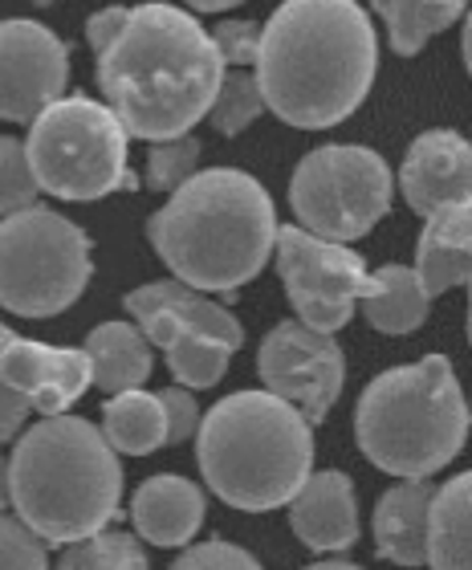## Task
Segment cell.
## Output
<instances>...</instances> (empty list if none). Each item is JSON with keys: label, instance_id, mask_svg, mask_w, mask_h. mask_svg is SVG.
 <instances>
[{"label": "cell", "instance_id": "obj_1", "mask_svg": "<svg viewBox=\"0 0 472 570\" xmlns=\"http://www.w3.org/2000/svg\"><path fill=\"white\" fill-rule=\"evenodd\" d=\"M375 73V24L354 0H285L260 24L253 78L265 110L297 131H326L351 119Z\"/></svg>", "mask_w": 472, "mask_h": 570}, {"label": "cell", "instance_id": "obj_2", "mask_svg": "<svg viewBox=\"0 0 472 570\" xmlns=\"http://www.w3.org/2000/svg\"><path fill=\"white\" fill-rule=\"evenodd\" d=\"M225 78L213 33L176 4H135L98 53V86L130 139H179L204 122Z\"/></svg>", "mask_w": 472, "mask_h": 570}, {"label": "cell", "instance_id": "obj_3", "mask_svg": "<svg viewBox=\"0 0 472 570\" xmlns=\"http://www.w3.org/2000/svg\"><path fill=\"white\" fill-rule=\"evenodd\" d=\"M269 191L236 167L196 171L147 220V237L176 282L200 294H233L273 257Z\"/></svg>", "mask_w": 472, "mask_h": 570}, {"label": "cell", "instance_id": "obj_4", "mask_svg": "<svg viewBox=\"0 0 472 570\" xmlns=\"http://www.w3.org/2000/svg\"><path fill=\"white\" fill-rule=\"evenodd\" d=\"M122 501V464L102 428L46 416L9 456V505L41 542L70 547L107 530Z\"/></svg>", "mask_w": 472, "mask_h": 570}, {"label": "cell", "instance_id": "obj_5", "mask_svg": "<svg viewBox=\"0 0 472 570\" xmlns=\"http://www.w3.org/2000/svg\"><path fill=\"white\" fill-rule=\"evenodd\" d=\"M196 461L216 498L245 513L289 505L314 473V432L269 392H236L200 416Z\"/></svg>", "mask_w": 472, "mask_h": 570}, {"label": "cell", "instance_id": "obj_6", "mask_svg": "<svg viewBox=\"0 0 472 570\" xmlns=\"http://www.w3.org/2000/svg\"><path fill=\"white\" fill-rule=\"evenodd\" d=\"M354 436L366 461L400 481H424L456 461L469 407L449 358L427 355L375 375L354 412Z\"/></svg>", "mask_w": 472, "mask_h": 570}, {"label": "cell", "instance_id": "obj_7", "mask_svg": "<svg viewBox=\"0 0 472 570\" xmlns=\"http://www.w3.org/2000/svg\"><path fill=\"white\" fill-rule=\"evenodd\" d=\"M130 135L115 110L86 95H61L29 122V167L37 188L58 200H102L110 191L139 188L127 167Z\"/></svg>", "mask_w": 472, "mask_h": 570}, {"label": "cell", "instance_id": "obj_8", "mask_svg": "<svg viewBox=\"0 0 472 570\" xmlns=\"http://www.w3.org/2000/svg\"><path fill=\"white\" fill-rule=\"evenodd\" d=\"M95 277L90 237L70 216L29 204L0 220V306L17 318H53Z\"/></svg>", "mask_w": 472, "mask_h": 570}, {"label": "cell", "instance_id": "obj_9", "mask_svg": "<svg viewBox=\"0 0 472 570\" xmlns=\"http://www.w3.org/2000/svg\"><path fill=\"white\" fill-rule=\"evenodd\" d=\"M391 167L358 142H331L309 151L289 179V204L314 237L351 245L391 213Z\"/></svg>", "mask_w": 472, "mask_h": 570}, {"label": "cell", "instance_id": "obj_10", "mask_svg": "<svg viewBox=\"0 0 472 570\" xmlns=\"http://www.w3.org/2000/svg\"><path fill=\"white\" fill-rule=\"evenodd\" d=\"M273 249H277V274L297 309V322L322 334L343 331L371 282L363 253L322 240L297 225L277 228Z\"/></svg>", "mask_w": 472, "mask_h": 570}, {"label": "cell", "instance_id": "obj_11", "mask_svg": "<svg viewBox=\"0 0 472 570\" xmlns=\"http://www.w3.org/2000/svg\"><path fill=\"white\" fill-rule=\"evenodd\" d=\"M257 371L265 392L285 400L309 428L331 416L346 383L343 346L331 334L309 331L302 322H277L260 343Z\"/></svg>", "mask_w": 472, "mask_h": 570}, {"label": "cell", "instance_id": "obj_12", "mask_svg": "<svg viewBox=\"0 0 472 570\" xmlns=\"http://www.w3.org/2000/svg\"><path fill=\"white\" fill-rule=\"evenodd\" d=\"M70 82V49L49 24L0 21V119L33 122Z\"/></svg>", "mask_w": 472, "mask_h": 570}, {"label": "cell", "instance_id": "obj_13", "mask_svg": "<svg viewBox=\"0 0 472 570\" xmlns=\"http://www.w3.org/2000/svg\"><path fill=\"white\" fill-rule=\"evenodd\" d=\"M0 380L24 395L37 416H61L82 400L86 387H95L82 346H46L17 334L0 346Z\"/></svg>", "mask_w": 472, "mask_h": 570}, {"label": "cell", "instance_id": "obj_14", "mask_svg": "<svg viewBox=\"0 0 472 570\" xmlns=\"http://www.w3.org/2000/svg\"><path fill=\"white\" fill-rule=\"evenodd\" d=\"M400 191L420 216L472 204V147L461 131H424L407 147Z\"/></svg>", "mask_w": 472, "mask_h": 570}, {"label": "cell", "instance_id": "obj_15", "mask_svg": "<svg viewBox=\"0 0 472 570\" xmlns=\"http://www.w3.org/2000/svg\"><path fill=\"white\" fill-rule=\"evenodd\" d=\"M289 525L318 554L351 550L358 542V501H354L351 476L338 469L309 473L289 498Z\"/></svg>", "mask_w": 472, "mask_h": 570}, {"label": "cell", "instance_id": "obj_16", "mask_svg": "<svg viewBox=\"0 0 472 570\" xmlns=\"http://www.w3.org/2000/svg\"><path fill=\"white\" fill-rule=\"evenodd\" d=\"M130 522L151 547L179 550L188 547L204 525V489L188 476L159 473L142 481L130 498Z\"/></svg>", "mask_w": 472, "mask_h": 570}, {"label": "cell", "instance_id": "obj_17", "mask_svg": "<svg viewBox=\"0 0 472 570\" xmlns=\"http://www.w3.org/2000/svg\"><path fill=\"white\" fill-rule=\"evenodd\" d=\"M122 306H127L130 318L164 314L176 326H188V331L204 334V338H213V343L228 346V351H236V346L245 343V331L233 318V309L216 306L213 297H204L200 289H191L184 282H147L139 289H130Z\"/></svg>", "mask_w": 472, "mask_h": 570}, {"label": "cell", "instance_id": "obj_18", "mask_svg": "<svg viewBox=\"0 0 472 570\" xmlns=\"http://www.w3.org/2000/svg\"><path fill=\"white\" fill-rule=\"evenodd\" d=\"M415 277L427 297L449 294L469 282L472 274V204H456L444 213H432L415 249Z\"/></svg>", "mask_w": 472, "mask_h": 570}, {"label": "cell", "instance_id": "obj_19", "mask_svg": "<svg viewBox=\"0 0 472 570\" xmlns=\"http://www.w3.org/2000/svg\"><path fill=\"white\" fill-rule=\"evenodd\" d=\"M436 489L427 481H400L375 505V550L395 567H424L427 562V505Z\"/></svg>", "mask_w": 472, "mask_h": 570}, {"label": "cell", "instance_id": "obj_20", "mask_svg": "<svg viewBox=\"0 0 472 570\" xmlns=\"http://www.w3.org/2000/svg\"><path fill=\"white\" fill-rule=\"evenodd\" d=\"M135 326L142 331L147 343H155L159 351H164L167 371L176 375L179 387H188V392H204V387H213V383L225 380L228 358H233L228 346L213 343V338H204V334L188 331V326H176V322L164 318V314L135 318Z\"/></svg>", "mask_w": 472, "mask_h": 570}, {"label": "cell", "instance_id": "obj_21", "mask_svg": "<svg viewBox=\"0 0 472 570\" xmlns=\"http://www.w3.org/2000/svg\"><path fill=\"white\" fill-rule=\"evenodd\" d=\"M82 351L90 358V383L102 387L107 395L142 387L155 367L151 343L142 338L135 322H102L90 331Z\"/></svg>", "mask_w": 472, "mask_h": 570}, {"label": "cell", "instance_id": "obj_22", "mask_svg": "<svg viewBox=\"0 0 472 570\" xmlns=\"http://www.w3.org/2000/svg\"><path fill=\"white\" fill-rule=\"evenodd\" d=\"M472 473H456L427 505V562L432 570H472Z\"/></svg>", "mask_w": 472, "mask_h": 570}, {"label": "cell", "instance_id": "obj_23", "mask_svg": "<svg viewBox=\"0 0 472 570\" xmlns=\"http://www.w3.org/2000/svg\"><path fill=\"white\" fill-rule=\"evenodd\" d=\"M363 318L383 334H412L424 326L432 297L424 294V285L407 265H383L371 274L366 294L358 297Z\"/></svg>", "mask_w": 472, "mask_h": 570}, {"label": "cell", "instance_id": "obj_24", "mask_svg": "<svg viewBox=\"0 0 472 570\" xmlns=\"http://www.w3.org/2000/svg\"><path fill=\"white\" fill-rule=\"evenodd\" d=\"M102 436L115 452L147 456L167 444V412L155 392H118L102 404Z\"/></svg>", "mask_w": 472, "mask_h": 570}, {"label": "cell", "instance_id": "obj_25", "mask_svg": "<svg viewBox=\"0 0 472 570\" xmlns=\"http://www.w3.org/2000/svg\"><path fill=\"white\" fill-rule=\"evenodd\" d=\"M371 9L378 12V21L387 24L395 53L415 58L432 37L461 21L469 0H371Z\"/></svg>", "mask_w": 472, "mask_h": 570}, {"label": "cell", "instance_id": "obj_26", "mask_svg": "<svg viewBox=\"0 0 472 570\" xmlns=\"http://www.w3.org/2000/svg\"><path fill=\"white\" fill-rule=\"evenodd\" d=\"M53 570H147V550L135 534L98 530L82 542H70Z\"/></svg>", "mask_w": 472, "mask_h": 570}, {"label": "cell", "instance_id": "obj_27", "mask_svg": "<svg viewBox=\"0 0 472 570\" xmlns=\"http://www.w3.org/2000/svg\"><path fill=\"white\" fill-rule=\"evenodd\" d=\"M265 115V98H260V86L253 78V70H225L220 86H216V98L204 119L213 122V131L220 135H240L248 131L253 122Z\"/></svg>", "mask_w": 472, "mask_h": 570}, {"label": "cell", "instance_id": "obj_28", "mask_svg": "<svg viewBox=\"0 0 472 570\" xmlns=\"http://www.w3.org/2000/svg\"><path fill=\"white\" fill-rule=\"evenodd\" d=\"M200 164V139L196 135H179V139H159L147 151V188L151 191H176L188 184Z\"/></svg>", "mask_w": 472, "mask_h": 570}, {"label": "cell", "instance_id": "obj_29", "mask_svg": "<svg viewBox=\"0 0 472 570\" xmlns=\"http://www.w3.org/2000/svg\"><path fill=\"white\" fill-rule=\"evenodd\" d=\"M37 179L24 155V142L12 135H0V216L21 213L29 204H37Z\"/></svg>", "mask_w": 472, "mask_h": 570}, {"label": "cell", "instance_id": "obj_30", "mask_svg": "<svg viewBox=\"0 0 472 570\" xmlns=\"http://www.w3.org/2000/svg\"><path fill=\"white\" fill-rule=\"evenodd\" d=\"M0 570H49L46 542L4 510H0Z\"/></svg>", "mask_w": 472, "mask_h": 570}, {"label": "cell", "instance_id": "obj_31", "mask_svg": "<svg viewBox=\"0 0 472 570\" xmlns=\"http://www.w3.org/2000/svg\"><path fill=\"white\" fill-rule=\"evenodd\" d=\"M167 570H265V567L245 547H233L225 538H213V542L188 547Z\"/></svg>", "mask_w": 472, "mask_h": 570}, {"label": "cell", "instance_id": "obj_32", "mask_svg": "<svg viewBox=\"0 0 472 570\" xmlns=\"http://www.w3.org/2000/svg\"><path fill=\"white\" fill-rule=\"evenodd\" d=\"M213 41L220 49V61H225V70H253V61H257V49H260V24L257 21H220L213 29Z\"/></svg>", "mask_w": 472, "mask_h": 570}, {"label": "cell", "instance_id": "obj_33", "mask_svg": "<svg viewBox=\"0 0 472 570\" xmlns=\"http://www.w3.org/2000/svg\"><path fill=\"white\" fill-rule=\"evenodd\" d=\"M159 395V404L167 412V444H184L188 436H196V428H200V407L191 400L188 387H164Z\"/></svg>", "mask_w": 472, "mask_h": 570}, {"label": "cell", "instance_id": "obj_34", "mask_svg": "<svg viewBox=\"0 0 472 570\" xmlns=\"http://www.w3.org/2000/svg\"><path fill=\"white\" fill-rule=\"evenodd\" d=\"M9 338H12V331L4 326V318H0V346L9 343ZM24 420H29V404H24V395H17L9 383L0 380V444L21 432Z\"/></svg>", "mask_w": 472, "mask_h": 570}, {"label": "cell", "instance_id": "obj_35", "mask_svg": "<svg viewBox=\"0 0 472 570\" xmlns=\"http://www.w3.org/2000/svg\"><path fill=\"white\" fill-rule=\"evenodd\" d=\"M122 17H127V9H122V4H110V9H102V12H95V17H90V24H86V41H90V49H95V53H102V49H107V41L118 33Z\"/></svg>", "mask_w": 472, "mask_h": 570}, {"label": "cell", "instance_id": "obj_36", "mask_svg": "<svg viewBox=\"0 0 472 570\" xmlns=\"http://www.w3.org/2000/svg\"><path fill=\"white\" fill-rule=\"evenodd\" d=\"M184 4H191L196 12H220V9H233V4H240V0H184Z\"/></svg>", "mask_w": 472, "mask_h": 570}, {"label": "cell", "instance_id": "obj_37", "mask_svg": "<svg viewBox=\"0 0 472 570\" xmlns=\"http://www.w3.org/2000/svg\"><path fill=\"white\" fill-rule=\"evenodd\" d=\"M9 505V461L0 456V510Z\"/></svg>", "mask_w": 472, "mask_h": 570}, {"label": "cell", "instance_id": "obj_38", "mask_svg": "<svg viewBox=\"0 0 472 570\" xmlns=\"http://www.w3.org/2000/svg\"><path fill=\"white\" fill-rule=\"evenodd\" d=\"M306 570H363V567H354V562H318V567H306Z\"/></svg>", "mask_w": 472, "mask_h": 570}, {"label": "cell", "instance_id": "obj_39", "mask_svg": "<svg viewBox=\"0 0 472 570\" xmlns=\"http://www.w3.org/2000/svg\"><path fill=\"white\" fill-rule=\"evenodd\" d=\"M37 4H49V0H37Z\"/></svg>", "mask_w": 472, "mask_h": 570}]
</instances>
